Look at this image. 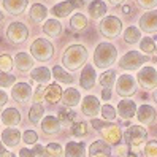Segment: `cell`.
<instances>
[{
	"instance_id": "6da1fadb",
	"label": "cell",
	"mask_w": 157,
	"mask_h": 157,
	"mask_svg": "<svg viewBox=\"0 0 157 157\" xmlns=\"http://www.w3.org/2000/svg\"><path fill=\"white\" fill-rule=\"evenodd\" d=\"M87 56L89 54H87L86 46H82V44H70L62 54V63H63V67H65L67 70L75 71L79 67L86 65Z\"/></svg>"
},
{
	"instance_id": "7a4b0ae2",
	"label": "cell",
	"mask_w": 157,
	"mask_h": 157,
	"mask_svg": "<svg viewBox=\"0 0 157 157\" xmlns=\"http://www.w3.org/2000/svg\"><path fill=\"white\" fill-rule=\"evenodd\" d=\"M116 60H117V48L113 43L103 41L97 44V48L94 51V65L97 68L106 70L113 63H116Z\"/></svg>"
},
{
	"instance_id": "3957f363",
	"label": "cell",
	"mask_w": 157,
	"mask_h": 157,
	"mask_svg": "<svg viewBox=\"0 0 157 157\" xmlns=\"http://www.w3.org/2000/svg\"><path fill=\"white\" fill-rule=\"evenodd\" d=\"M98 30L108 40L117 38L122 32V21L117 16H105L98 24Z\"/></svg>"
},
{
	"instance_id": "277c9868",
	"label": "cell",
	"mask_w": 157,
	"mask_h": 157,
	"mask_svg": "<svg viewBox=\"0 0 157 157\" xmlns=\"http://www.w3.org/2000/svg\"><path fill=\"white\" fill-rule=\"evenodd\" d=\"M30 56L36 60H49L54 56V46L46 38H36L30 44Z\"/></svg>"
},
{
	"instance_id": "5b68a950",
	"label": "cell",
	"mask_w": 157,
	"mask_h": 157,
	"mask_svg": "<svg viewBox=\"0 0 157 157\" xmlns=\"http://www.w3.org/2000/svg\"><path fill=\"white\" fill-rule=\"evenodd\" d=\"M147 60L149 59H147V56H144L143 52L128 51L119 59V67H121L122 70H127V71H133V70L141 68Z\"/></svg>"
},
{
	"instance_id": "8992f818",
	"label": "cell",
	"mask_w": 157,
	"mask_h": 157,
	"mask_svg": "<svg viewBox=\"0 0 157 157\" xmlns=\"http://www.w3.org/2000/svg\"><path fill=\"white\" fill-rule=\"evenodd\" d=\"M136 84H140L146 90H152L157 87V70L154 67H141L136 73Z\"/></svg>"
},
{
	"instance_id": "52a82bcc",
	"label": "cell",
	"mask_w": 157,
	"mask_h": 157,
	"mask_svg": "<svg viewBox=\"0 0 157 157\" xmlns=\"http://www.w3.org/2000/svg\"><path fill=\"white\" fill-rule=\"evenodd\" d=\"M147 136V130L143 125H128L125 128V132L122 133V138L125 143L132 147H138Z\"/></svg>"
},
{
	"instance_id": "ba28073f",
	"label": "cell",
	"mask_w": 157,
	"mask_h": 157,
	"mask_svg": "<svg viewBox=\"0 0 157 157\" xmlns=\"http://www.w3.org/2000/svg\"><path fill=\"white\" fill-rule=\"evenodd\" d=\"M116 92L121 97H130V95H133L135 92H136V89H138V84H136V79H135V76H132V75H121L117 79H116Z\"/></svg>"
},
{
	"instance_id": "9c48e42d",
	"label": "cell",
	"mask_w": 157,
	"mask_h": 157,
	"mask_svg": "<svg viewBox=\"0 0 157 157\" xmlns=\"http://www.w3.org/2000/svg\"><path fill=\"white\" fill-rule=\"evenodd\" d=\"M29 36V29L22 22H11L6 29V38L13 44H21Z\"/></svg>"
},
{
	"instance_id": "30bf717a",
	"label": "cell",
	"mask_w": 157,
	"mask_h": 157,
	"mask_svg": "<svg viewBox=\"0 0 157 157\" xmlns=\"http://www.w3.org/2000/svg\"><path fill=\"white\" fill-rule=\"evenodd\" d=\"M82 5H84V0H63V2L54 5L51 8V13H52V16L62 19V17L70 16L76 8H81Z\"/></svg>"
},
{
	"instance_id": "8fae6325",
	"label": "cell",
	"mask_w": 157,
	"mask_h": 157,
	"mask_svg": "<svg viewBox=\"0 0 157 157\" xmlns=\"http://www.w3.org/2000/svg\"><path fill=\"white\" fill-rule=\"evenodd\" d=\"M138 29L141 32L146 33H155L157 32V10H151V11H146L140 21H138Z\"/></svg>"
},
{
	"instance_id": "7c38bea8",
	"label": "cell",
	"mask_w": 157,
	"mask_h": 157,
	"mask_svg": "<svg viewBox=\"0 0 157 157\" xmlns=\"http://www.w3.org/2000/svg\"><path fill=\"white\" fill-rule=\"evenodd\" d=\"M100 108H101L100 100L95 95H86L81 101V113L92 117V119L100 113Z\"/></svg>"
},
{
	"instance_id": "4fadbf2b",
	"label": "cell",
	"mask_w": 157,
	"mask_h": 157,
	"mask_svg": "<svg viewBox=\"0 0 157 157\" xmlns=\"http://www.w3.org/2000/svg\"><path fill=\"white\" fill-rule=\"evenodd\" d=\"M101 136H103V141L108 143L109 146H117V144H121V140H122V132H121V128H119L116 124H111L109 122L108 127H105L103 130H100Z\"/></svg>"
},
{
	"instance_id": "5bb4252c",
	"label": "cell",
	"mask_w": 157,
	"mask_h": 157,
	"mask_svg": "<svg viewBox=\"0 0 157 157\" xmlns=\"http://www.w3.org/2000/svg\"><path fill=\"white\" fill-rule=\"evenodd\" d=\"M11 97L19 103H25L32 97V86L29 82H16L11 87Z\"/></svg>"
},
{
	"instance_id": "9a60e30c",
	"label": "cell",
	"mask_w": 157,
	"mask_h": 157,
	"mask_svg": "<svg viewBox=\"0 0 157 157\" xmlns=\"http://www.w3.org/2000/svg\"><path fill=\"white\" fill-rule=\"evenodd\" d=\"M95 82H97V73H95V68L90 65V63H86L84 68H82L81 71V78H79V86L82 89H92L95 86Z\"/></svg>"
},
{
	"instance_id": "2e32d148",
	"label": "cell",
	"mask_w": 157,
	"mask_h": 157,
	"mask_svg": "<svg viewBox=\"0 0 157 157\" xmlns=\"http://www.w3.org/2000/svg\"><path fill=\"white\" fill-rule=\"evenodd\" d=\"M157 117V113H155V108L151 106V105H141L140 108H136V119L138 122L143 124V125H151L154 124Z\"/></svg>"
},
{
	"instance_id": "e0dca14e",
	"label": "cell",
	"mask_w": 157,
	"mask_h": 157,
	"mask_svg": "<svg viewBox=\"0 0 157 157\" xmlns=\"http://www.w3.org/2000/svg\"><path fill=\"white\" fill-rule=\"evenodd\" d=\"M116 114L124 119V121H127V119H132L135 114H136V105L133 100H128V98H124L119 101L117 105V109H116Z\"/></svg>"
},
{
	"instance_id": "ac0fdd59",
	"label": "cell",
	"mask_w": 157,
	"mask_h": 157,
	"mask_svg": "<svg viewBox=\"0 0 157 157\" xmlns=\"http://www.w3.org/2000/svg\"><path fill=\"white\" fill-rule=\"evenodd\" d=\"M0 140H2V143L6 144L8 147H14L22 140V133L17 130L16 127H6L2 132V135H0Z\"/></svg>"
},
{
	"instance_id": "d6986e66",
	"label": "cell",
	"mask_w": 157,
	"mask_h": 157,
	"mask_svg": "<svg viewBox=\"0 0 157 157\" xmlns=\"http://www.w3.org/2000/svg\"><path fill=\"white\" fill-rule=\"evenodd\" d=\"M27 5H29V0H3L2 2L3 10L11 16H21L25 11Z\"/></svg>"
},
{
	"instance_id": "ffe728a7",
	"label": "cell",
	"mask_w": 157,
	"mask_h": 157,
	"mask_svg": "<svg viewBox=\"0 0 157 157\" xmlns=\"http://www.w3.org/2000/svg\"><path fill=\"white\" fill-rule=\"evenodd\" d=\"M79 100H81V94H79L78 89H75V87H67L65 90H62V98H60V101L63 103V106L73 108V106L79 105Z\"/></svg>"
},
{
	"instance_id": "44dd1931",
	"label": "cell",
	"mask_w": 157,
	"mask_h": 157,
	"mask_svg": "<svg viewBox=\"0 0 157 157\" xmlns=\"http://www.w3.org/2000/svg\"><path fill=\"white\" fill-rule=\"evenodd\" d=\"M106 11H108V6L101 0H92L89 5V16L94 21H101L106 16Z\"/></svg>"
},
{
	"instance_id": "7402d4cb",
	"label": "cell",
	"mask_w": 157,
	"mask_h": 157,
	"mask_svg": "<svg viewBox=\"0 0 157 157\" xmlns=\"http://www.w3.org/2000/svg\"><path fill=\"white\" fill-rule=\"evenodd\" d=\"M65 157H86V144L79 141H68L65 149H63Z\"/></svg>"
},
{
	"instance_id": "603a6c76",
	"label": "cell",
	"mask_w": 157,
	"mask_h": 157,
	"mask_svg": "<svg viewBox=\"0 0 157 157\" xmlns=\"http://www.w3.org/2000/svg\"><path fill=\"white\" fill-rule=\"evenodd\" d=\"M13 63L16 65L17 70L21 71H29L33 67V57L27 52H17L16 57L13 59Z\"/></svg>"
},
{
	"instance_id": "cb8c5ba5",
	"label": "cell",
	"mask_w": 157,
	"mask_h": 157,
	"mask_svg": "<svg viewBox=\"0 0 157 157\" xmlns=\"http://www.w3.org/2000/svg\"><path fill=\"white\" fill-rule=\"evenodd\" d=\"M2 122L6 127H16L21 122V113L16 108H6L2 113Z\"/></svg>"
},
{
	"instance_id": "d4e9b609",
	"label": "cell",
	"mask_w": 157,
	"mask_h": 157,
	"mask_svg": "<svg viewBox=\"0 0 157 157\" xmlns=\"http://www.w3.org/2000/svg\"><path fill=\"white\" fill-rule=\"evenodd\" d=\"M30 78H32L33 81H36L38 84L43 86V84H48V82L51 81L52 75H51V70H49L48 67H36V68L32 70Z\"/></svg>"
},
{
	"instance_id": "484cf974",
	"label": "cell",
	"mask_w": 157,
	"mask_h": 157,
	"mask_svg": "<svg viewBox=\"0 0 157 157\" xmlns=\"http://www.w3.org/2000/svg\"><path fill=\"white\" fill-rule=\"evenodd\" d=\"M60 127L62 125L59 122V119L54 117V116H46V117H43V121H41V130L44 133H48V135L59 133Z\"/></svg>"
},
{
	"instance_id": "4316f807",
	"label": "cell",
	"mask_w": 157,
	"mask_h": 157,
	"mask_svg": "<svg viewBox=\"0 0 157 157\" xmlns=\"http://www.w3.org/2000/svg\"><path fill=\"white\" fill-rule=\"evenodd\" d=\"M44 100H48L49 103H57L62 98V89L59 84H49L48 87H44Z\"/></svg>"
},
{
	"instance_id": "83f0119b",
	"label": "cell",
	"mask_w": 157,
	"mask_h": 157,
	"mask_svg": "<svg viewBox=\"0 0 157 157\" xmlns=\"http://www.w3.org/2000/svg\"><path fill=\"white\" fill-rule=\"evenodd\" d=\"M48 8L41 3H33L30 6V11H29V16L30 19L35 21V22H41V21H46V16H48Z\"/></svg>"
},
{
	"instance_id": "f1b7e54d",
	"label": "cell",
	"mask_w": 157,
	"mask_h": 157,
	"mask_svg": "<svg viewBox=\"0 0 157 157\" xmlns=\"http://www.w3.org/2000/svg\"><path fill=\"white\" fill-rule=\"evenodd\" d=\"M43 32L48 35V36H52V38H56L62 33V25L57 19H48L44 21L43 24Z\"/></svg>"
},
{
	"instance_id": "f546056e",
	"label": "cell",
	"mask_w": 157,
	"mask_h": 157,
	"mask_svg": "<svg viewBox=\"0 0 157 157\" xmlns=\"http://www.w3.org/2000/svg\"><path fill=\"white\" fill-rule=\"evenodd\" d=\"M51 75L54 76V79L62 82V84H73V81H75V79H73V76L70 75L67 70H63L59 65H54V68L51 70Z\"/></svg>"
},
{
	"instance_id": "4dcf8cb0",
	"label": "cell",
	"mask_w": 157,
	"mask_h": 157,
	"mask_svg": "<svg viewBox=\"0 0 157 157\" xmlns=\"http://www.w3.org/2000/svg\"><path fill=\"white\" fill-rule=\"evenodd\" d=\"M122 38H124V41L128 43V44L140 43V40H141V30L138 29V27H135V25H130V27H127V29L124 30Z\"/></svg>"
},
{
	"instance_id": "1f68e13d",
	"label": "cell",
	"mask_w": 157,
	"mask_h": 157,
	"mask_svg": "<svg viewBox=\"0 0 157 157\" xmlns=\"http://www.w3.org/2000/svg\"><path fill=\"white\" fill-rule=\"evenodd\" d=\"M98 154H105V155H109L111 154V146L108 143H105L103 140H98V141H94L89 147V155H98Z\"/></svg>"
},
{
	"instance_id": "d6a6232c",
	"label": "cell",
	"mask_w": 157,
	"mask_h": 157,
	"mask_svg": "<svg viewBox=\"0 0 157 157\" xmlns=\"http://www.w3.org/2000/svg\"><path fill=\"white\" fill-rule=\"evenodd\" d=\"M98 82L103 89H111L114 86V82H116V71L114 70H105L100 75Z\"/></svg>"
},
{
	"instance_id": "836d02e7",
	"label": "cell",
	"mask_w": 157,
	"mask_h": 157,
	"mask_svg": "<svg viewBox=\"0 0 157 157\" xmlns=\"http://www.w3.org/2000/svg\"><path fill=\"white\" fill-rule=\"evenodd\" d=\"M57 119H59L60 125H63V127H71L73 124H75L76 113L71 111V109H62V111H59Z\"/></svg>"
},
{
	"instance_id": "e575fe53",
	"label": "cell",
	"mask_w": 157,
	"mask_h": 157,
	"mask_svg": "<svg viewBox=\"0 0 157 157\" xmlns=\"http://www.w3.org/2000/svg\"><path fill=\"white\" fill-rule=\"evenodd\" d=\"M44 114V106L41 103H33L30 111H29V119L32 124H40L41 122V117Z\"/></svg>"
},
{
	"instance_id": "d590c367",
	"label": "cell",
	"mask_w": 157,
	"mask_h": 157,
	"mask_svg": "<svg viewBox=\"0 0 157 157\" xmlns=\"http://www.w3.org/2000/svg\"><path fill=\"white\" fill-rule=\"evenodd\" d=\"M70 25H71L73 30H82V29H86V25H87V17L82 14V13L73 14L71 19H70Z\"/></svg>"
},
{
	"instance_id": "8d00e7d4",
	"label": "cell",
	"mask_w": 157,
	"mask_h": 157,
	"mask_svg": "<svg viewBox=\"0 0 157 157\" xmlns=\"http://www.w3.org/2000/svg\"><path fill=\"white\" fill-rule=\"evenodd\" d=\"M140 49L144 54H152L155 51V43L151 36H144V38L140 40Z\"/></svg>"
},
{
	"instance_id": "74e56055",
	"label": "cell",
	"mask_w": 157,
	"mask_h": 157,
	"mask_svg": "<svg viewBox=\"0 0 157 157\" xmlns=\"http://www.w3.org/2000/svg\"><path fill=\"white\" fill-rule=\"evenodd\" d=\"M100 114L103 116L105 121H114L116 119V108L113 105H109V103H105L103 106L100 108Z\"/></svg>"
},
{
	"instance_id": "f35d334b",
	"label": "cell",
	"mask_w": 157,
	"mask_h": 157,
	"mask_svg": "<svg viewBox=\"0 0 157 157\" xmlns=\"http://www.w3.org/2000/svg\"><path fill=\"white\" fill-rule=\"evenodd\" d=\"M44 151L49 157H63V147L59 143H49L44 147Z\"/></svg>"
},
{
	"instance_id": "ab89813d",
	"label": "cell",
	"mask_w": 157,
	"mask_h": 157,
	"mask_svg": "<svg viewBox=\"0 0 157 157\" xmlns=\"http://www.w3.org/2000/svg\"><path fill=\"white\" fill-rule=\"evenodd\" d=\"M13 67H14L13 57L8 56V54H2V56H0V71L10 73V70H11Z\"/></svg>"
},
{
	"instance_id": "60d3db41",
	"label": "cell",
	"mask_w": 157,
	"mask_h": 157,
	"mask_svg": "<svg viewBox=\"0 0 157 157\" xmlns=\"http://www.w3.org/2000/svg\"><path fill=\"white\" fill-rule=\"evenodd\" d=\"M16 82V76L14 75H10V73H3L0 71V87H11L14 86Z\"/></svg>"
},
{
	"instance_id": "b9f144b4",
	"label": "cell",
	"mask_w": 157,
	"mask_h": 157,
	"mask_svg": "<svg viewBox=\"0 0 157 157\" xmlns=\"http://www.w3.org/2000/svg\"><path fill=\"white\" fill-rule=\"evenodd\" d=\"M71 133L75 136H84L87 133V124L84 121H79V122H75L71 125Z\"/></svg>"
},
{
	"instance_id": "7bdbcfd3",
	"label": "cell",
	"mask_w": 157,
	"mask_h": 157,
	"mask_svg": "<svg viewBox=\"0 0 157 157\" xmlns=\"http://www.w3.org/2000/svg\"><path fill=\"white\" fill-rule=\"evenodd\" d=\"M22 141L25 144H35L36 141H38V135H36L35 130H25L22 133Z\"/></svg>"
},
{
	"instance_id": "ee69618b",
	"label": "cell",
	"mask_w": 157,
	"mask_h": 157,
	"mask_svg": "<svg viewBox=\"0 0 157 157\" xmlns=\"http://www.w3.org/2000/svg\"><path fill=\"white\" fill-rule=\"evenodd\" d=\"M146 157H157V141H147L144 146Z\"/></svg>"
},
{
	"instance_id": "f6af8a7d",
	"label": "cell",
	"mask_w": 157,
	"mask_h": 157,
	"mask_svg": "<svg viewBox=\"0 0 157 157\" xmlns=\"http://www.w3.org/2000/svg\"><path fill=\"white\" fill-rule=\"evenodd\" d=\"M136 3L140 8H143V10H155L157 8V0H136Z\"/></svg>"
},
{
	"instance_id": "bcb514c9",
	"label": "cell",
	"mask_w": 157,
	"mask_h": 157,
	"mask_svg": "<svg viewBox=\"0 0 157 157\" xmlns=\"http://www.w3.org/2000/svg\"><path fill=\"white\" fill-rule=\"evenodd\" d=\"M90 125L94 127L95 130L100 132V130H103L105 127H108L109 122H106V121H100V119H92V121H90Z\"/></svg>"
},
{
	"instance_id": "7dc6e473",
	"label": "cell",
	"mask_w": 157,
	"mask_h": 157,
	"mask_svg": "<svg viewBox=\"0 0 157 157\" xmlns=\"http://www.w3.org/2000/svg\"><path fill=\"white\" fill-rule=\"evenodd\" d=\"M128 155V146L127 144H117L114 157H127Z\"/></svg>"
},
{
	"instance_id": "c3c4849f",
	"label": "cell",
	"mask_w": 157,
	"mask_h": 157,
	"mask_svg": "<svg viewBox=\"0 0 157 157\" xmlns=\"http://www.w3.org/2000/svg\"><path fill=\"white\" fill-rule=\"evenodd\" d=\"M44 97V87L40 84L38 87H36L35 94H33V103H41V98Z\"/></svg>"
},
{
	"instance_id": "681fc988",
	"label": "cell",
	"mask_w": 157,
	"mask_h": 157,
	"mask_svg": "<svg viewBox=\"0 0 157 157\" xmlns=\"http://www.w3.org/2000/svg\"><path fill=\"white\" fill-rule=\"evenodd\" d=\"M6 101H8V94L3 89H0V109L3 108V105H6Z\"/></svg>"
},
{
	"instance_id": "f907efd6",
	"label": "cell",
	"mask_w": 157,
	"mask_h": 157,
	"mask_svg": "<svg viewBox=\"0 0 157 157\" xmlns=\"http://www.w3.org/2000/svg\"><path fill=\"white\" fill-rule=\"evenodd\" d=\"M19 157H35V152H33V149H27V147H24V149L19 151Z\"/></svg>"
},
{
	"instance_id": "816d5d0a",
	"label": "cell",
	"mask_w": 157,
	"mask_h": 157,
	"mask_svg": "<svg viewBox=\"0 0 157 157\" xmlns=\"http://www.w3.org/2000/svg\"><path fill=\"white\" fill-rule=\"evenodd\" d=\"M0 157H13V154L10 151H6V147L3 146L2 140H0Z\"/></svg>"
},
{
	"instance_id": "f5cc1de1",
	"label": "cell",
	"mask_w": 157,
	"mask_h": 157,
	"mask_svg": "<svg viewBox=\"0 0 157 157\" xmlns=\"http://www.w3.org/2000/svg\"><path fill=\"white\" fill-rule=\"evenodd\" d=\"M33 152H35V155H38V157H41V155H44V154H46L44 147H43L41 144H36V146L33 147Z\"/></svg>"
},
{
	"instance_id": "db71d44e",
	"label": "cell",
	"mask_w": 157,
	"mask_h": 157,
	"mask_svg": "<svg viewBox=\"0 0 157 157\" xmlns=\"http://www.w3.org/2000/svg\"><path fill=\"white\" fill-rule=\"evenodd\" d=\"M101 98H103L105 101H108L109 98H111V89H103L101 90Z\"/></svg>"
},
{
	"instance_id": "11a10c76",
	"label": "cell",
	"mask_w": 157,
	"mask_h": 157,
	"mask_svg": "<svg viewBox=\"0 0 157 157\" xmlns=\"http://www.w3.org/2000/svg\"><path fill=\"white\" fill-rule=\"evenodd\" d=\"M111 5H121V3H124V0H108Z\"/></svg>"
},
{
	"instance_id": "9f6ffc18",
	"label": "cell",
	"mask_w": 157,
	"mask_h": 157,
	"mask_svg": "<svg viewBox=\"0 0 157 157\" xmlns=\"http://www.w3.org/2000/svg\"><path fill=\"white\" fill-rule=\"evenodd\" d=\"M122 13H124V14H128V13H130V6H127V5L122 6Z\"/></svg>"
},
{
	"instance_id": "6f0895ef",
	"label": "cell",
	"mask_w": 157,
	"mask_h": 157,
	"mask_svg": "<svg viewBox=\"0 0 157 157\" xmlns=\"http://www.w3.org/2000/svg\"><path fill=\"white\" fill-rule=\"evenodd\" d=\"M3 19H5V14H3V11H0V24L3 22Z\"/></svg>"
},
{
	"instance_id": "680465c9",
	"label": "cell",
	"mask_w": 157,
	"mask_h": 157,
	"mask_svg": "<svg viewBox=\"0 0 157 157\" xmlns=\"http://www.w3.org/2000/svg\"><path fill=\"white\" fill-rule=\"evenodd\" d=\"M154 100H155V103H157V87H155V90H154Z\"/></svg>"
},
{
	"instance_id": "91938a15",
	"label": "cell",
	"mask_w": 157,
	"mask_h": 157,
	"mask_svg": "<svg viewBox=\"0 0 157 157\" xmlns=\"http://www.w3.org/2000/svg\"><path fill=\"white\" fill-rule=\"evenodd\" d=\"M127 157H138V155H136V154H133V152H128V155H127Z\"/></svg>"
},
{
	"instance_id": "94428289",
	"label": "cell",
	"mask_w": 157,
	"mask_h": 157,
	"mask_svg": "<svg viewBox=\"0 0 157 157\" xmlns=\"http://www.w3.org/2000/svg\"><path fill=\"white\" fill-rule=\"evenodd\" d=\"M41 157H49V155H48V154H44V155H41Z\"/></svg>"
},
{
	"instance_id": "6125c7cd",
	"label": "cell",
	"mask_w": 157,
	"mask_h": 157,
	"mask_svg": "<svg viewBox=\"0 0 157 157\" xmlns=\"http://www.w3.org/2000/svg\"><path fill=\"white\" fill-rule=\"evenodd\" d=\"M155 51H157V46H155Z\"/></svg>"
},
{
	"instance_id": "be15d7a7",
	"label": "cell",
	"mask_w": 157,
	"mask_h": 157,
	"mask_svg": "<svg viewBox=\"0 0 157 157\" xmlns=\"http://www.w3.org/2000/svg\"><path fill=\"white\" fill-rule=\"evenodd\" d=\"M13 157H14V155H13Z\"/></svg>"
}]
</instances>
